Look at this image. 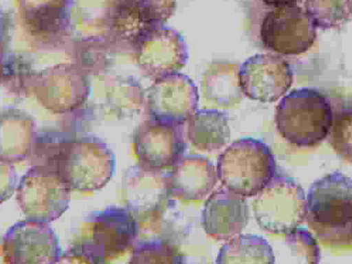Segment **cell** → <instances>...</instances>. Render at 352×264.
I'll use <instances>...</instances> for the list:
<instances>
[{"instance_id": "5bb4252c", "label": "cell", "mask_w": 352, "mask_h": 264, "mask_svg": "<svg viewBox=\"0 0 352 264\" xmlns=\"http://www.w3.org/2000/svg\"><path fill=\"white\" fill-rule=\"evenodd\" d=\"M294 71L282 56L256 54L241 65L239 80L242 94L261 102H275L294 83Z\"/></svg>"}, {"instance_id": "603a6c76", "label": "cell", "mask_w": 352, "mask_h": 264, "mask_svg": "<svg viewBox=\"0 0 352 264\" xmlns=\"http://www.w3.org/2000/svg\"><path fill=\"white\" fill-rule=\"evenodd\" d=\"M72 64L78 66L85 74H102L109 65V54L115 52L103 36H92L72 44Z\"/></svg>"}, {"instance_id": "cb8c5ba5", "label": "cell", "mask_w": 352, "mask_h": 264, "mask_svg": "<svg viewBox=\"0 0 352 264\" xmlns=\"http://www.w3.org/2000/svg\"><path fill=\"white\" fill-rule=\"evenodd\" d=\"M305 8L320 30H338L352 21V0H306Z\"/></svg>"}, {"instance_id": "3957f363", "label": "cell", "mask_w": 352, "mask_h": 264, "mask_svg": "<svg viewBox=\"0 0 352 264\" xmlns=\"http://www.w3.org/2000/svg\"><path fill=\"white\" fill-rule=\"evenodd\" d=\"M332 107L326 96L313 88L292 91L275 110L276 130L289 143L312 147L329 136Z\"/></svg>"}, {"instance_id": "7a4b0ae2", "label": "cell", "mask_w": 352, "mask_h": 264, "mask_svg": "<svg viewBox=\"0 0 352 264\" xmlns=\"http://www.w3.org/2000/svg\"><path fill=\"white\" fill-rule=\"evenodd\" d=\"M306 220L320 241L330 246L352 244V179L336 171L311 185Z\"/></svg>"}, {"instance_id": "7402d4cb", "label": "cell", "mask_w": 352, "mask_h": 264, "mask_svg": "<svg viewBox=\"0 0 352 264\" xmlns=\"http://www.w3.org/2000/svg\"><path fill=\"white\" fill-rule=\"evenodd\" d=\"M275 256L268 241L259 235L239 234L220 248L216 263H275Z\"/></svg>"}, {"instance_id": "6da1fadb", "label": "cell", "mask_w": 352, "mask_h": 264, "mask_svg": "<svg viewBox=\"0 0 352 264\" xmlns=\"http://www.w3.org/2000/svg\"><path fill=\"white\" fill-rule=\"evenodd\" d=\"M32 164L48 166L70 190L94 191L105 186L115 170V157L98 138L36 142Z\"/></svg>"}, {"instance_id": "4316f807", "label": "cell", "mask_w": 352, "mask_h": 264, "mask_svg": "<svg viewBox=\"0 0 352 264\" xmlns=\"http://www.w3.org/2000/svg\"><path fill=\"white\" fill-rule=\"evenodd\" d=\"M285 245L298 263L317 264L320 262L319 245L307 229L297 228L287 232Z\"/></svg>"}, {"instance_id": "9a60e30c", "label": "cell", "mask_w": 352, "mask_h": 264, "mask_svg": "<svg viewBox=\"0 0 352 264\" xmlns=\"http://www.w3.org/2000/svg\"><path fill=\"white\" fill-rule=\"evenodd\" d=\"M138 232L136 220L127 210L109 207L96 217L92 242L80 247L78 254L88 263H104L132 246Z\"/></svg>"}, {"instance_id": "5b68a950", "label": "cell", "mask_w": 352, "mask_h": 264, "mask_svg": "<svg viewBox=\"0 0 352 264\" xmlns=\"http://www.w3.org/2000/svg\"><path fill=\"white\" fill-rule=\"evenodd\" d=\"M175 8L176 0H107L104 36L116 52H132L138 37L162 26Z\"/></svg>"}, {"instance_id": "83f0119b", "label": "cell", "mask_w": 352, "mask_h": 264, "mask_svg": "<svg viewBox=\"0 0 352 264\" xmlns=\"http://www.w3.org/2000/svg\"><path fill=\"white\" fill-rule=\"evenodd\" d=\"M184 256L160 241L140 244L133 250L130 263H182Z\"/></svg>"}, {"instance_id": "44dd1931", "label": "cell", "mask_w": 352, "mask_h": 264, "mask_svg": "<svg viewBox=\"0 0 352 264\" xmlns=\"http://www.w3.org/2000/svg\"><path fill=\"white\" fill-rule=\"evenodd\" d=\"M241 65L232 63H213L204 75V96L219 107H231L241 102L239 72Z\"/></svg>"}, {"instance_id": "484cf974", "label": "cell", "mask_w": 352, "mask_h": 264, "mask_svg": "<svg viewBox=\"0 0 352 264\" xmlns=\"http://www.w3.org/2000/svg\"><path fill=\"white\" fill-rule=\"evenodd\" d=\"M3 80L6 89L14 93H26L30 90L31 80L34 75L30 64L20 56L14 54L2 58Z\"/></svg>"}, {"instance_id": "2e32d148", "label": "cell", "mask_w": 352, "mask_h": 264, "mask_svg": "<svg viewBox=\"0 0 352 264\" xmlns=\"http://www.w3.org/2000/svg\"><path fill=\"white\" fill-rule=\"evenodd\" d=\"M250 221L246 199L224 186L213 191L204 204L202 226L209 236L229 241L241 234Z\"/></svg>"}, {"instance_id": "ba28073f", "label": "cell", "mask_w": 352, "mask_h": 264, "mask_svg": "<svg viewBox=\"0 0 352 264\" xmlns=\"http://www.w3.org/2000/svg\"><path fill=\"white\" fill-rule=\"evenodd\" d=\"M70 191L52 169L32 164L21 179L16 200L28 220L50 223L68 209Z\"/></svg>"}, {"instance_id": "52a82bcc", "label": "cell", "mask_w": 352, "mask_h": 264, "mask_svg": "<svg viewBox=\"0 0 352 264\" xmlns=\"http://www.w3.org/2000/svg\"><path fill=\"white\" fill-rule=\"evenodd\" d=\"M267 8L259 28L264 49L279 56H298L312 48L317 28L306 8L298 5Z\"/></svg>"}, {"instance_id": "7c38bea8", "label": "cell", "mask_w": 352, "mask_h": 264, "mask_svg": "<svg viewBox=\"0 0 352 264\" xmlns=\"http://www.w3.org/2000/svg\"><path fill=\"white\" fill-rule=\"evenodd\" d=\"M3 257L12 264L59 262L61 248L49 223L24 220L11 226L2 242Z\"/></svg>"}, {"instance_id": "ffe728a7", "label": "cell", "mask_w": 352, "mask_h": 264, "mask_svg": "<svg viewBox=\"0 0 352 264\" xmlns=\"http://www.w3.org/2000/svg\"><path fill=\"white\" fill-rule=\"evenodd\" d=\"M228 112L217 109L197 110L188 118L187 136L197 149L213 152L221 149L231 138Z\"/></svg>"}, {"instance_id": "30bf717a", "label": "cell", "mask_w": 352, "mask_h": 264, "mask_svg": "<svg viewBox=\"0 0 352 264\" xmlns=\"http://www.w3.org/2000/svg\"><path fill=\"white\" fill-rule=\"evenodd\" d=\"M132 53L142 74L153 80L179 72L188 58L184 37L164 25L141 34Z\"/></svg>"}, {"instance_id": "4fadbf2b", "label": "cell", "mask_w": 352, "mask_h": 264, "mask_svg": "<svg viewBox=\"0 0 352 264\" xmlns=\"http://www.w3.org/2000/svg\"><path fill=\"white\" fill-rule=\"evenodd\" d=\"M144 97L150 118L185 124L197 111L199 94L186 75L175 72L153 80Z\"/></svg>"}, {"instance_id": "d4e9b609", "label": "cell", "mask_w": 352, "mask_h": 264, "mask_svg": "<svg viewBox=\"0 0 352 264\" xmlns=\"http://www.w3.org/2000/svg\"><path fill=\"white\" fill-rule=\"evenodd\" d=\"M329 142L339 156L352 163V102L333 112Z\"/></svg>"}, {"instance_id": "8992f818", "label": "cell", "mask_w": 352, "mask_h": 264, "mask_svg": "<svg viewBox=\"0 0 352 264\" xmlns=\"http://www.w3.org/2000/svg\"><path fill=\"white\" fill-rule=\"evenodd\" d=\"M253 201L254 218L263 230L287 234L303 224L307 217V197L295 179L276 174Z\"/></svg>"}, {"instance_id": "8fae6325", "label": "cell", "mask_w": 352, "mask_h": 264, "mask_svg": "<svg viewBox=\"0 0 352 264\" xmlns=\"http://www.w3.org/2000/svg\"><path fill=\"white\" fill-rule=\"evenodd\" d=\"M184 124L150 118L138 127L135 136V152L138 166L143 170L162 172L184 155Z\"/></svg>"}, {"instance_id": "277c9868", "label": "cell", "mask_w": 352, "mask_h": 264, "mask_svg": "<svg viewBox=\"0 0 352 264\" xmlns=\"http://www.w3.org/2000/svg\"><path fill=\"white\" fill-rule=\"evenodd\" d=\"M217 173L222 186L241 197H256L276 175V160L263 141L241 138L220 154Z\"/></svg>"}, {"instance_id": "d6986e66", "label": "cell", "mask_w": 352, "mask_h": 264, "mask_svg": "<svg viewBox=\"0 0 352 264\" xmlns=\"http://www.w3.org/2000/svg\"><path fill=\"white\" fill-rule=\"evenodd\" d=\"M1 162H20L32 155L36 128L32 118L19 109L2 113Z\"/></svg>"}, {"instance_id": "f1b7e54d", "label": "cell", "mask_w": 352, "mask_h": 264, "mask_svg": "<svg viewBox=\"0 0 352 264\" xmlns=\"http://www.w3.org/2000/svg\"><path fill=\"white\" fill-rule=\"evenodd\" d=\"M266 8H276V6L300 5L303 0H259Z\"/></svg>"}, {"instance_id": "e0dca14e", "label": "cell", "mask_w": 352, "mask_h": 264, "mask_svg": "<svg viewBox=\"0 0 352 264\" xmlns=\"http://www.w3.org/2000/svg\"><path fill=\"white\" fill-rule=\"evenodd\" d=\"M22 26L37 43H59L70 27L72 0H17Z\"/></svg>"}, {"instance_id": "9c48e42d", "label": "cell", "mask_w": 352, "mask_h": 264, "mask_svg": "<svg viewBox=\"0 0 352 264\" xmlns=\"http://www.w3.org/2000/svg\"><path fill=\"white\" fill-rule=\"evenodd\" d=\"M87 77L75 64H59L34 74L28 91L44 108L65 113L86 102L90 92Z\"/></svg>"}, {"instance_id": "ac0fdd59", "label": "cell", "mask_w": 352, "mask_h": 264, "mask_svg": "<svg viewBox=\"0 0 352 264\" xmlns=\"http://www.w3.org/2000/svg\"><path fill=\"white\" fill-rule=\"evenodd\" d=\"M218 179L212 162L197 154H184L165 175L169 196L186 201L203 200L209 196Z\"/></svg>"}]
</instances>
